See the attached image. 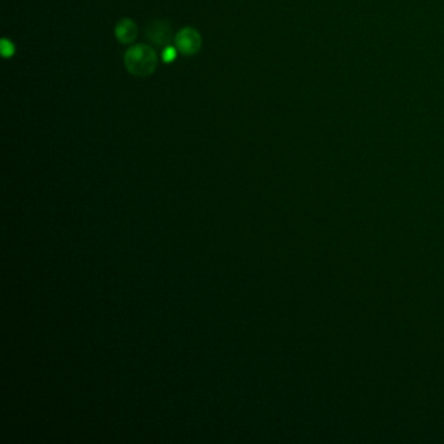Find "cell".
I'll use <instances>...</instances> for the list:
<instances>
[{
  "mask_svg": "<svg viewBox=\"0 0 444 444\" xmlns=\"http://www.w3.org/2000/svg\"><path fill=\"white\" fill-rule=\"evenodd\" d=\"M176 47L184 55H194L201 50L202 38L194 28H182L175 37Z\"/></svg>",
  "mask_w": 444,
  "mask_h": 444,
  "instance_id": "7a4b0ae2",
  "label": "cell"
},
{
  "mask_svg": "<svg viewBox=\"0 0 444 444\" xmlns=\"http://www.w3.org/2000/svg\"><path fill=\"white\" fill-rule=\"evenodd\" d=\"M2 51H3L4 56L13 55V52H15V47H13V43H12L11 40H7V39L2 40Z\"/></svg>",
  "mask_w": 444,
  "mask_h": 444,
  "instance_id": "5b68a950",
  "label": "cell"
},
{
  "mask_svg": "<svg viewBox=\"0 0 444 444\" xmlns=\"http://www.w3.org/2000/svg\"><path fill=\"white\" fill-rule=\"evenodd\" d=\"M175 56H176V51H175V49L171 46H167V49H166L165 52H163V59H165V61H172L173 59H175Z\"/></svg>",
  "mask_w": 444,
  "mask_h": 444,
  "instance_id": "8992f818",
  "label": "cell"
},
{
  "mask_svg": "<svg viewBox=\"0 0 444 444\" xmlns=\"http://www.w3.org/2000/svg\"><path fill=\"white\" fill-rule=\"evenodd\" d=\"M145 37L156 46H170L173 38L172 25L167 20H155L147 26Z\"/></svg>",
  "mask_w": 444,
  "mask_h": 444,
  "instance_id": "3957f363",
  "label": "cell"
},
{
  "mask_svg": "<svg viewBox=\"0 0 444 444\" xmlns=\"http://www.w3.org/2000/svg\"><path fill=\"white\" fill-rule=\"evenodd\" d=\"M116 39L121 44H129L136 40L138 35V28L136 22L130 18H123L115 28Z\"/></svg>",
  "mask_w": 444,
  "mask_h": 444,
  "instance_id": "277c9868",
  "label": "cell"
},
{
  "mask_svg": "<svg viewBox=\"0 0 444 444\" xmlns=\"http://www.w3.org/2000/svg\"><path fill=\"white\" fill-rule=\"evenodd\" d=\"M124 64L128 72L137 77H147L153 75L158 65L156 54L150 46L137 44L125 52Z\"/></svg>",
  "mask_w": 444,
  "mask_h": 444,
  "instance_id": "6da1fadb",
  "label": "cell"
}]
</instances>
